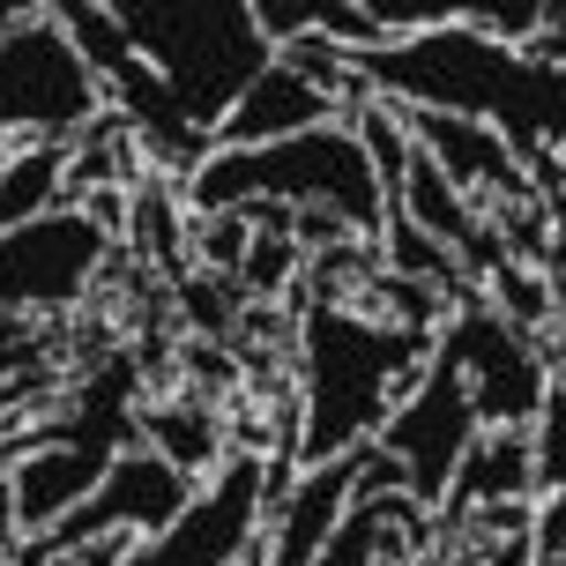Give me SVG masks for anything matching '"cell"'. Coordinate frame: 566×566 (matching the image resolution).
I'll return each instance as SVG.
<instances>
[{
	"label": "cell",
	"instance_id": "cell-1",
	"mask_svg": "<svg viewBox=\"0 0 566 566\" xmlns=\"http://www.w3.org/2000/svg\"><path fill=\"white\" fill-rule=\"evenodd\" d=\"M350 75L388 97V105H410V113H454L478 119L507 142L514 165H530L537 149H559V113L566 90L559 67H530L514 45H492L462 23H440L424 38H402V45H380V53H350Z\"/></svg>",
	"mask_w": 566,
	"mask_h": 566
},
{
	"label": "cell",
	"instance_id": "cell-2",
	"mask_svg": "<svg viewBox=\"0 0 566 566\" xmlns=\"http://www.w3.org/2000/svg\"><path fill=\"white\" fill-rule=\"evenodd\" d=\"M440 328H396V321H373L350 298H313L298 313V470H321L336 454L366 448L373 432L388 424L410 380L424 373Z\"/></svg>",
	"mask_w": 566,
	"mask_h": 566
},
{
	"label": "cell",
	"instance_id": "cell-3",
	"mask_svg": "<svg viewBox=\"0 0 566 566\" xmlns=\"http://www.w3.org/2000/svg\"><path fill=\"white\" fill-rule=\"evenodd\" d=\"M135 60L171 90L187 127L217 135L239 90L269 67V38L254 30V0H113Z\"/></svg>",
	"mask_w": 566,
	"mask_h": 566
},
{
	"label": "cell",
	"instance_id": "cell-4",
	"mask_svg": "<svg viewBox=\"0 0 566 566\" xmlns=\"http://www.w3.org/2000/svg\"><path fill=\"white\" fill-rule=\"evenodd\" d=\"M187 217L209 209H239V201H283V209H336L366 247H380V195H373L366 149L343 127H313L291 142H261V149H209L201 171L179 187Z\"/></svg>",
	"mask_w": 566,
	"mask_h": 566
},
{
	"label": "cell",
	"instance_id": "cell-5",
	"mask_svg": "<svg viewBox=\"0 0 566 566\" xmlns=\"http://www.w3.org/2000/svg\"><path fill=\"white\" fill-rule=\"evenodd\" d=\"M97 113H105V83L90 75L75 38L53 23V8H30L0 38V135L75 142Z\"/></svg>",
	"mask_w": 566,
	"mask_h": 566
},
{
	"label": "cell",
	"instance_id": "cell-6",
	"mask_svg": "<svg viewBox=\"0 0 566 566\" xmlns=\"http://www.w3.org/2000/svg\"><path fill=\"white\" fill-rule=\"evenodd\" d=\"M440 343L462 366V388H470V410H478L484 432L492 424H530L559 396V336H522L484 298L454 306L440 321Z\"/></svg>",
	"mask_w": 566,
	"mask_h": 566
},
{
	"label": "cell",
	"instance_id": "cell-7",
	"mask_svg": "<svg viewBox=\"0 0 566 566\" xmlns=\"http://www.w3.org/2000/svg\"><path fill=\"white\" fill-rule=\"evenodd\" d=\"M105 261H113V239L90 224L75 201H60L45 217L0 231V313L60 321L97 291Z\"/></svg>",
	"mask_w": 566,
	"mask_h": 566
},
{
	"label": "cell",
	"instance_id": "cell-8",
	"mask_svg": "<svg viewBox=\"0 0 566 566\" xmlns=\"http://www.w3.org/2000/svg\"><path fill=\"white\" fill-rule=\"evenodd\" d=\"M478 432H484V424H478V410H470V388H462L454 350H448V343H432L424 373L410 380V396L388 410V424L373 432V448L396 462L402 492L432 514V507H440V492H448V478H454V462L470 454Z\"/></svg>",
	"mask_w": 566,
	"mask_h": 566
},
{
	"label": "cell",
	"instance_id": "cell-9",
	"mask_svg": "<svg viewBox=\"0 0 566 566\" xmlns=\"http://www.w3.org/2000/svg\"><path fill=\"white\" fill-rule=\"evenodd\" d=\"M269 492H261V448H231L209 478L195 484V500L165 522L157 537H135L119 566H239L254 544Z\"/></svg>",
	"mask_w": 566,
	"mask_h": 566
},
{
	"label": "cell",
	"instance_id": "cell-10",
	"mask_svg": "<svg viewBox=\"0 0 566 566\" xmlns=\"http://www.w3.org/2000/svg\"><path fill=\"white\" fill-rule=\"evenodd\" d=\"M313 127H343V105H336V97H321L306 75H291L283 60H269L254 83L239 90V105L217 119L209 149H261V142L313 135Z\"/></svg>",
	"mask_w": 566,
	"mask_h": 566
},
{
	"label": "cell",
	"instance_id": "cell-11",
	"mask_svg": "<svg viewBox=\"0 0 566 566\" xmlns=\"http://www.w3.org/2000/svg\"><path fill=\"white\" fill-rule=\"evenodd\" d=\"M500 500H537V462H530V424H492L470 440V454L454 462L448 492L432 507V530L440 544L454 537V522L470 507H500Z\"/></svg>",
	"mask_w": 566,
	"mask_h": 566
},
{
	"label": "cell",
	"instance_id": "cell-12",
	"mask_svg": "<svg viewBox=\"0 0 566 566\" xmlns=\"http://www.w3.org/2000/svg\"><path fill=\"white\" fill-rule=\"evenodd\" d=\"M142 448L165 454L187 484H201L217 462H224V418L195 396H165V402H142Z\"/></svg>",
	"mask_w": 566,
	"mask_h": 566
},
{
	"label": "cell",
	"instance_id": "cell-13",
	"mask_svg": "<svg viewBox=\"0 0 566 566\" xmlns=\"http://www.w3.org/2000/svg\"><path fill=\"white\" fill-rule=\"evenodd\" d=\"M410 514H424V507L402 492V484H373V492H358V500L336 514V530H328V544L313 552V566H380L388 537H396Z\"/></svg>",
	"mask_w": 566,
	"mask_h": 566
},
{
	"label": "cell",
	"instance_id": "cell-14",
	"mask_svg": "<svg viewBox=\"0 0 566 566\" xmlns=\"http://www.w3.org/2000/svg\"><path fill=\"white\" fill-rule=\"evenodd\" d=\"M127 247H142L165 283H179L195 269V261H187V201H179V187L157 179V171L127 195Z\"/></svg>",
	"mask_w": 566,
	"mask_h": 566
},
{
	"label": "cell",
	"instance_id": "cell-15",
	"mask_svg": "<svg viewBox=\"0 0 566 566\" xmlns=\"http://www.w3.org/2000/svg\"><path fill=\"white\" fill-rule=\"evenodd\" d=\"M67 142H23L15 149V165L0 171V231L30 224V217H45L60 209V187H67Z\"/></svg>",
	"mask_w": 566,
	"mask_h": 566
},
{
	"label": "cell",
	"instance_id": "cell-16",
	"mask_svg": "<svg viewBox=\"0 0 566 566\" xmlns=\"http://www.w3.org/2000/svg\"><path fill=\"white\" fill-rule=\"evenodd\" d=\"M484 306L500 313L507 328H522V336H559V283L522 269V261H500L484 276Z\"/></svg>",
	"mask_w": 566,
	"mask_h": 566
},
{
	"label": "cell",
	"instance_id": "cell-17",
	"mask_svg": "<svg viewBox=\"0 0 566 566\" xmlns=\"http://www.w3.org/2000/svg\"><path fill=\"white\" fill-rule=\"evenodd\" d=\"M358 313H373V321H396V328H440L454 306H448V291H432V283H418V276L373 269V276L358 283Z\"/></svg>",
	"mask_w": 566,
	"mask_h": 566
},
{
	"label": "cell",
	"instance_id": "cell-18",
	"mask_svg": "<svg viewBox=\"0 0 566 566\" xmlns=\"http://www.w3.org/2000/svg\"><path fill=\"white\" fill-rule=\"evenodd\" d=\"M298 276H306V254H298L283 231H254V239H247V254H239V269H231V283H239V298H247V306L283 298Z\"/></svg>",
	"mask_w": 566,
	"mask_h": 566
},
{
	"label": "cell",
	"instance_id": "cell-19",
	"mask_svg": "<svg viewBox=\"0 0 566 566\" xmlns=\"http://www.w3.org/2000/svg\"><path fill=\"white\" fill-rule=\"evenodd\" d=\"M171 298H179V313L195 321V336H239V313H247V298H239V283L217 276V269H187V276L171 283Z\"/></svg>",
	"mask_w": 566,
	"mask_h": 566
},
{
	"label": "cell",
	"instance_id": "cell-20",
	"mask_svg": "<svg viewBox=\"0 0 566 566\" xmlns=\"http://www.w3.org/2000/svg\"><path fill=\"white\" fill-rule=\"evenodd\" d=\"M247 239H254V231L239 224L231 209L187 217V261H195V269H217V276H231V269H239V254H247Z\"/></svg>",
	"mask_w": 566,
	"mask_h": 566
},
{
	"label": "cell",
	"instance_id": "cell-21",
	"mask_svg": "<svg viewBox=\"0 0 566 566\" xmlns=\"http://www.w3.org/2000/svg\"><path fill=\"white\" fill-rule=\"evenodd\" d=\"M424 566H537L530 537H500V544H440Z\"/></svg>",
	"mask_w": 566,
	"mask_h": 566
},
{
	"label": "cell",
	"instance_id": "cell-22",
	"mask_svg": "<svg viewBox=\"0 0 566 566\" xmlns=\"http://www.w3.org/2000/svg\"><path fill=\"white\" fill-rule=\"evenodd\" d=\"M343 239H358V231L343 224L336 209H291V247H298V254H328Z\"/></svg>",
	"mask_w": 566,
	"mask_h": 566
},
{
	"label": "cell",
	"instance_id": "cell-23",
	"mask_svg": "<svg viewBox=\"0 0 566 566\" xmlns=\"http://www.w3.org/2000/svg\"><path fill=\"white\" fill-rule=\"evenodd\" d=\"M75 209H83V217H90V224H97V231H105L113 247H119V239H127V195H119V187H97V195H83V201H75Z\"/></svg>",
	"mask_w": 566,
	"mask_h": 566
},
{
	"label": "cell",
	"instance_id": "cell-24",
	"mask_svg": "<svg viewBox=\"0 0 566 566\" xmlns=\"http://www.w3.org/2000/svg\"><path fill=\"white\" fill-rule=\"evenodd\" d=\"M15 544H23V522H15V484H8V470H0V566L15 559Z\"/></svg>",
	"mask_w": 566,
	"mask_h": 566
},
{
	"label": "cell",
	"instance_id": "cell-25",
	"mask_svg": "<svg viewBox=\"0 0 566 566\" xmlns=\"http://www.w3.org/2000/svg\"><path fill=\"white\" fill-rule=\"evenodd\" d=\"M127 544H135V537H97V544H83L67 566H119V559H127Z\"/></svg>",
	"mask_w": 566,
	"mask_h": 566
},
{
	"label": "cell",
	"instance_id": "cell-26",
	"mask_svg": "<svg viewBox=\"0 0 566 566\" xmlns=\"http://www.w3.org/2000/svg\"><path fill=\"white\" fill-rule=\"evenodd\" d=\"M15 149H23V142H15V135H0V171L15 165Z\"/></svg>",
	"mask_w": 566,
	"mask_h": 566
}]
</instances>
